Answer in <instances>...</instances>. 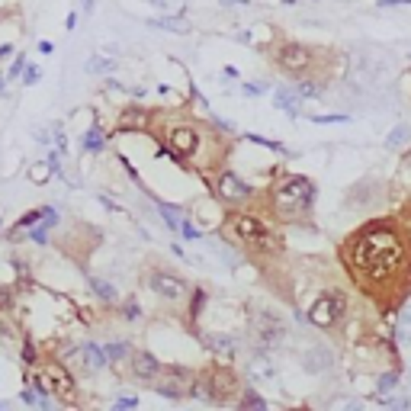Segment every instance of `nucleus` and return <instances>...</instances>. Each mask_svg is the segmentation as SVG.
Segmentation results:
<instances>
[{"instance_id":"6ab92c4d","label":"nucleus","mask_w":411,"mask_h":411,"mask_svg":"<svg viewBox=\"0 0 411 411\" xmlns=\"http://www.w3.org/2000/svg\"><path fill=\"white\" fill-rule=\"evenodd\" d=\"M398 389V373H386V376H379V386H376V398H389L392 392Z\"/></svg>"},{"instance_id":"c9c22d12","label":"nucleus","mask_w":411,"mask_h":411,"mask_svg":"<svg viewBox=\"0 0 411 411\" xmlns=\"http://www.w3.org/2000/svg\"><path fill=\"white\" fill-rule=\"evenodd\" d=\"M222 7H238V4H248V0H219Z\"/></svg>"},{"instance_id":"a878e982","label":"nucleus","mask_w":411,"mask_h":411,"mask_svg":"<svg viewBox=\"0 0 411 411\" xmlns=\"http://www.w3.org/2000/svg\"><path fill=\"white\" fill-rule=\"evenodd\" d=\"M241 408H257V411H264V408H267V402L257 395V392H251V389H248V392H244V395H241Z\"/></svg>"},{"instance_id":"412c9836","label":"nucleus","mask_w":411,"mask_h":411,"mask_svg":"<svg viewBox=\"0 0 411 411\" xmlns=\"http://www.w3.org/2000/svg\"><path fill=\"white\" fill-rule=\"evenodd\" d=\"M408 135H411V129H408V126L392 129V132L386 135V148H389V151H395L398 145H405V141H408Z\"/></svg>"},{"instance_id":"9b49d317","label":"nucleus","mask_w":411,"mask_h":411,"mask_svg":"<svg viewBox=\"0 0 411 411\" xmlns=\"http://www.w3.org/2000/svg\"><path fill=\"white\" fill-rule=\"evenodd\" d=\"M216 193L222 196V199H228V202H241V199H248V196H251V187H248V183H244L238 174H219Z\"/></svg>"},{"instance_id":"1a4fd4ad","label":"nucleus","mask_w":411,"mask_h":411,"mask_svg":"<svg viewBox=\"0 0 411 411\" xmlns=\"http://www.w3.org/2000/svg\"><path fill=\"white\" fill-rule=\"evenodd\" d=\"M277 64L283 71H289V74H302V71L312 64V55H308V49H302V45L286 42L277 49Z\"/></svg>"},{"instance_id":"0eeeda50","label":"nucleus","mask_w":411,"mask_h":411,"mask_svg":"<svg viewBox=\"0 0 411 411\" xmlns=\"http://www.w3.org/2000/svg\"><path fill=\"white\" fill-rule=\"evenodd\" d=\"M231 389H235V376H231L228 369H212V373L202 379V383L196 379L193 395H206L209 402H228Z\"/></svg>"},{"instance_id":"5701e85b","label":"nucleus","mask_w":411,"mask_h":411,"mask_svg":"<svg viewBox=\"0 0 411 411\" xmlns=\"http://www.w3.org/2000/svg\"><path fill=\"white\" fill-rule=\"evenodd\" d=\"M87 74H106V71H112V58H103V55H93L91 62L84 64Z\"/></svg>"},{"instance_id":"f3484780","label":"nucleus","mask_w":411,"mask_h":411,"mask_svg":"<svg viewBox=\"0 0 411 411\" xmlns=\"http://www.w3.org/2000/svg\"><path fill=\"white\" fill-rule=\"evenodd\" d=\"M248 376H251L254 383H260V379H273V366H270V360H267L264 354H257L251 363H248Z\"/></svg>"},{"instance_id":"4c0bfd02","label":"nucleus","mask_w":411,"mask_h":411,"mask_svg":"<svg viewBox=\"0 0 411 411\" xmlns=\"http://www.w3.org/2000/svg\"><path fill=\"white\" fill-rule=\"evenodd\" d=\"M81 7H84V10H93V0H81Z\"/></svg>"},{"instance_id":"72a5a7b5","label":"nucleus","mask_w":411,"mask_h":411,"mask_svg":"<svg viewBox=\"0 0 411 411\" xmlns=\"http://www.w3.org/2000/svg\"><path fill=\"white\" fill-rule=\"evenodd\" d=\"M20 71H23V55L16 58V64H13V68H10V77H16V74H20Z\"/></svg>"},{"instance_id":"a211bd4d","label":"nucleus","mask_w":411,"mask_h":411,"mask_svg":"<svg viewBox=\"0 0 411 411\" xmlns=\"http://www.w3.org/2000/svg\"><path fill=\"white\" fill-rule=\"evenodd\" d=\"M277 106L279 110H286L289 116H299V97H296V91H289V87H277Z\"/></svg>"},{"instance_id":"a19ab883","label":"nucleus","mask_w":411,"mask_h":411,"mask_svg":"<svg viewBox=\"0 0 411 411\" xmlns=\"http://www.w3.org/2000/svg\"><path fill=\"white\" fill-rule=\"evenodd\" d=\"M0 87H4V77H0Z\"/></svg>"},{"instance_id":"7ed1b4c3","label":"nucleus","mask_w":411,"mask_h":411,"mask_svg":"<svg viewBox=\"0 0 411 411\" xmlns=\"http://www.w3.org/2000/svg\"><path fill=\"white\" fill-rule=\"evenodd\" d=\"M225 228H228L231 235L244 244V248H254V251L267 254V251H277V248H279L277 235H273V231L254 216H228Z\"/></svg>"},{"instance_id":"b1692460","label":"nucleus","mask_w":411,"mask_h":411,"mask_svg":"<svg viewBox=\"0 0 411 411\" xmlns=\"http://www.w3.org/2000/svg\"><path fill=\"white\" fill-rule=\"evenodd\" d=\"M91 289L100 296V299H106V302L116 299V289H112V286L106 283V279H100V277H93V279H91Z\"/></svg>"},{"instance_id":"2f4dec72","label":"nucleus","mask_w":411,"mask_h":411,"mask_svg":"<svg viewBox=\"0 0 411 411\" xmlns=\"http://www.w3.org/2000/svg\"><path fill=\"white\" fill-rule=\"evenodd\" d=\"M312 122H344V116H312Z\"/></svg>"},{"instance_id":"c85d7f7f","label":"nucleus","mask_w":411,"mask_h":411,"mask_svg":"<svg viewBox=\"0 0 411 411\" xmlns=\"http://www.w3.org/2000/svg\"><path fill=\"white\" fill-rule=\"evenodd\" d=\"M103 354H106V360H122L126 357V344H110Z\"/></svg>"},{"instance_id":"f704fd0d","label":"nucleus","mask_w":411,"mask_h":411,"mask_svg":"<svg viewBox=\"0 0 411 411\" xmlns=\"http://www.w3.org/2000/svg\"><path fill=\"white\" fill-rule=\"evenodd\" d=\"M132 405H135V398H119L116 408H132Z\"/></svg>"},{"instance_id":"f257e3e1","label":"nucleus","mask_w":411,"mask_h":411,"mask_svg":"<svg viewBox=\"0 0 411 411\" xmlns=\"http://www.w3.org/2000/svg\"><path fill=\"white\" fill-rule=\"evenodd\" d=\"M405 257L402 238L389 228V225H369L350 241L347 248V264L360 279L373 283V279H386L398 270Z\"/></svg>"},{"instance_id":"9d476101","label":"nucleus","mask_w":411,"mask_h":411,"mask_svg":"<svg viewBox=\"0 0 411 411\" xmlns=\"http://www.w3.org/2000/svg\"><path fill=\"white\" fill-rule=\"evenodd\" d=\"M148 286H151V289H154V293H158V296H164V299H168V302L180 299V296L187 293V286H183V279H180V277H174V273H164V270L151 273Z\"/></svg>"},{"instance_id":"ddd939ff","label":"nucleus","mask_w":411,"mask_h":411,"mask_svg":"<svg viewBox=\"0 0 411 411\" xmlns=\"http://www.w3.org/2000/svg\"><path fill=\"white\" fill-rule=\"evenodd\" d=\"M170 151H174V158H190V154L196 151V132L190 126H180L170 132Z\"/></svg>"},{"instance_id":"f8f14e48","label":"nucleus","mask_w":411,"mask_h":411,"mask_svg":"<svg viewBox=\"0 0 411 411\" xmlns=\"http://www.w3.org/2000/svg\"><path fill=\"white\" fill-rule=\"evenodd\" d=\"M302 366L308 369V373H325V369L335 366V354L328 347H321V344H315V347L306 350V357H302Z\"/></svg>"},{"instance_id":"393cba45","label":"nucleus","mask_w":411,"mask_h":411,"mask_svg":"<svg viewBox=\"0 0 411 411\" xmlns=\"http://www.w3.org/2000/svg\"><path fill=\"white\" fill-rule=\"evenodd\" d=\"M151 26H158V29H170V33H187V23L183 20H177V16H164V20H151Z\"/></svg>"},{"instance_id":"473e14b6","label":"nucleus","mask_w":411,"mask_h":411,"mask_svg":"<svg viewBox=\"0 0 411 411\" xmlns=\"http://www.w3.org/2000/svg\"><path fill=\"white\" fill-rule=\"evenodd\" d=\"M23 357H26V363H35V350H33V344H26V350H23Z\"/></svg>"},{"instance_id":"cd10ccee","label":"nucleus","mask_w":411,"mask_h":411,"mask_svg":"<svg viewBox=\"0 0 411 411\" xmlns=\"http://www.w3.org/2000/svg\"><path fill=\"white\" fill-rule=\"evenodd\" d=\"M177 231H180L183 238H190V241H196V238H202V231L196 228L193 222H183V219H180V225H177Z\"/></svg>"},{"instance_id":"2eb2a0df","label":"nucleus","mask_w":411,"mask_h":411,"mask_svg":"<svg viewBox=\"0 0 411 411\" xmlns=\"http://www.w3.org/2000/svg\"><path fill=\"white\" fill-rule=\"evenodd\" d=\"M132 373H135L139 379H145V383H148V379H158V373H161L158 357L148 354V350H145V354H135V360H132Z\"/></svg>"},{"instance_id":"6e6552de","label":"nucleus","mask_w":411,"mask_h":411,"mask_svg":"<svg viewBox=\"0 0 411 411\" xmlns=\"http://www.w3.org/2000/svg\"><path fill=\"white\" fill-rule=\"evenodd\" d=\"M283 337H286L283 318L273 312H257V318H254V341L267 350V347H277Z\"/></svg>"},{"instance_id":"4468645a","label":"nucleus","mask_w":411,"mask_h":411,"mask_svg":"<svg viewBox=\"0 0 411 411\" xmlns=\"http://www.w3.org/2000/svg\"><path fill=\"white\" fill-rule=\"evenodd\" d=\"M145 122H148V112L141 106H126L116 119V129L119 132H139V129H145Z\"/></svg>"},{"instance_id":"20e7f679","label":"nucleus","mask_w":411,"mask_h":411,"mask_svg":"<svg viewBox=\"0 0 411 411\" xmlns=\"http://www.w3.org/2000/svg\"><path fill=\"white\" fill-rule=\"evenodd\" d=\"M35 389H45L49 395L62 398V402H74V395H77V386L71 379V373L64 366H58V363L39 366V373H35Z\"/></svg>"},{"instance_id":"58836bf2","label":"nucleus","mask_w":411,"mask_h":411,"mask_svg":"<svg viewBox=\"0 0 411 411\" xmlns=\"http://www.w3.org/2000/svg\"><path fill=\"white\" fill-rule=\"evenodd\" d=\"M10 52H13V49H10V45H4V49H0V58H4V55H10Z\"/></svg>"},{"instance_id":"4be33fe9","label":"nucleus","mask_w":411,"mask_h":411,"mask_svg":"<svg viewBox=\"0 0 411 411\" xmlns=\"http://www.w3.org/2000/svg\"><path fill=\"white\" fill-rule=\"evenodd\" d=\"M84 148H87L91 154L103 151V135H100V129H97V126L87 129V135H84Z\"/></svg>"},{"instance_id":"c756f323","label":"nucleus","mask_w":411,"mask_h":411,"mask_svg":"<svg viewBox=\"0 0 411 411\" xmlns=\"http://www.w3.org/2000/svg\"><path fill=\"white\" fill-rule=\"evenodd\" d=\"M49 168H52V164H35V168L29 170V177H33L35 183H45V177H49Z\"/></svg>"},{"instance_id":"ea45409f","label":"nucleus","mask_w":411,"mask_h":411,"mask_svg":"<svg viewBox=\"0 0 411 411\" xmlns=\"http://www.w3.org/2000/svg\"><path fill=\"white\" fill-rule=\"evenodd\" d=\"M283 4H296V0H283Z\"/></svg>"},{"instance_id":"f03ea898","label":"nucleus","mask_w":411,"mask_h":411,"mask_svg":"<svg viewBox=\"0 0 411 411\" xmlns=\"http://www.w3.org/2000/svg\"><path fill=\"white\" fill-rule=\"evenodd\" d=\"M312 202H315V183L308 180V177L286 174L283 180L273 187V209L283 219H296V216H302V212H308Z\"/></svg>"},{"instance_id":"e433bc0d","label":"nucleus","mask_w":411,"mask_h":411,"mask_svg":"<svg viewBox=\"0 0 411 411\" xmlns=\"http://www.w3.org/2000/svg\"><path fill=\"white\" fill-rule=\"evenodd\" d=\"M126 315L129 318H139V306H126Z\"/></svg>"},{"instance_id":"bb28decb","label":"nucleus","mask_w":411,"mask_h":411,"mask_svg":"<svg viewBox=\"0 0 411 411\" xmlns=\"http://www.w3.org/2000/svg\"><path fill=\"white\" fill-rule=\"evenodd\" d=\"M158 212H161V219L168 222V228H170V231H177V225H180V216H177V212L170 209V206H161Z\"/></svg>"},{"instance_id":"aec40b11","label":"nucleus","mask_w":411,"mask_h":411,"mask_svg":"<svg viewBox=\"0 0 411 411\" xmlns=\"http://www.w3.org/2000/svg\"><path fill=\"white\" fill-rule=\"evenodd\" d=\"M293 91H296V97H299V100H308V97H318L321 84H318V81H296Z\"/></svg>"},{"instance_id":"423d86ee","label":"nucleus","mask_w":411,"mask_h":411,"mask_svg":"<svg viewBox=\"0 0 411 411\" xmlns=\"http://www.w3.org/2000/svg\"><path fill=\"white\" fill-rule=\"evenodd\" d=\"M344 312H347V302L341 293H321L308 308V321L315 328H331L344 318Z\"/></svg>"},{"instance_id":"7c9ffc66","label":"nucleus","mask_w":411,"mask_h":411,"mask_svg":"<svg viewBox=\"0 0 411 411\" xmlns=\"http://www.w3.org/2000/svg\"><path fill=\"white\" fill-rule=\"evenodd\" d=\"M39 77H42V74H39V71H35V68H26V77H23V84H35Z\"/></svg>"},{"instance_id":"39448f33","label":"nucleus","mask_w":411,"mask_h":411,"mask_svg":"<svg viewBox=\"0 0 411 411\" xmlns=\"http://www.w3.org/2000/svg\"><path fill=\"white\" fill-rule=\"evenodd\" d=\"M158 379H161V386H154L158 389V395H164V398H183V395H193V389H196V373L193 369H187V366H161V373H158Z\"/></svg>"},{"instance_id":"dca6fc26","label":"nucleus","mask_w":411,"mask_h":411,"mask_svg":"<svg viewBox=\"0 0 411 411\" xmlns=\"http://www.w3.org/2000/svg\"><path fill=\"white\" fill-rule=\"evenodd\" d=\"M74 357L81 360V366H84L87 373H97V369H103L106 363H110V360H106V354L97 347V344H87V347H81Z\"/></svg>"}]
</instances>
